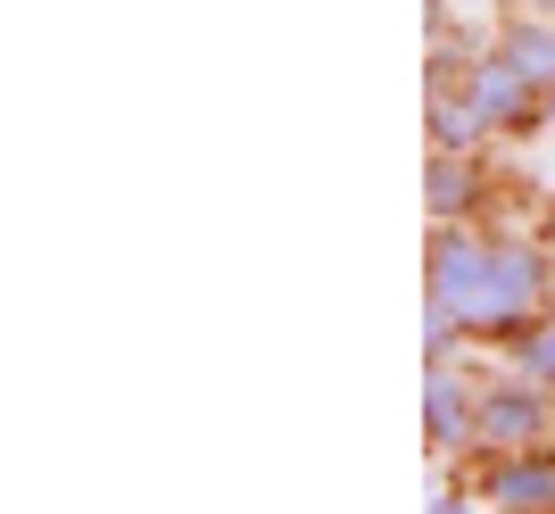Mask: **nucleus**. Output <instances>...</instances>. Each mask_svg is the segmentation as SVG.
<instances>
[{"label":"nucleus","instance_id":"nucleus-2","mask_svg":"<svg viewBox=\"0 0 555 514\" xmlns=\"http://www.w3.org/2000/svg\"><path fill=\"white\" fill-rule=\"evenodd\" d=\"M555 440V390L531 374H514L498 357V374H481V440L473 457H506V448H547Z\"/></svg>","mask_w":555,"mask_h":514},{"label":"nucleus","instance_id":"nucleus-1","mask_svg":"<svg viewBox=\"0 0 555 514\" xmlns=\"http://www.w3.org/2000/svg\"><path fill=\"white\" fill-rule=\"evenodd\" d=\"M423 299L448 307L473 349L506 357L514 340H531L555 316V241L522 233V224H431L423 241Z\"/></svg>","mask_w":555,"mask_h":514},{"label":"nucleus","instance_id":"nucleus-7","mask_svg":"<svg viewBox=\"0 0 555 514\" xmlns=\"http://www.w3.org/2000/svg\"><path fill=\"white\" fill-rule=\"evenodd\" d=\"M489 59H506L514 75H531L539 92H547V83H555V17H539V9H506L498 34H489Z\"/></svg>","mask_w":555,"mask_h":514},{"label":"nucleus","instance_id":"nucleus-8","mask_svg":"<svg viewBox=\"0 0 555 514\" xmlns=\"http://www.w3.org/2000/svg\"><path fill=\"white\" fill-rule=\"evenodd\" d=\"M423 133H431V150H498L489 125L473 117L464 83H423Z\"/></svg>","mask_w":555,"mask_h":514},{"label":"nucleus","instance_id":"nucleus-6","mask_svg":"<svg viewBox=\"0 0 555 514\" xmlns=\"http://www.w3.org/2000/svg\"><path fill=\"white\" fill-rule=\"evenodd\" d=\"M423 208H431V224H489L498 216L489 150H431L423 158Z\"/></svg>","mask_w":555,"mask_h":514},{"label":"nucleus","instance_id":"nucleus-11","mask_svg":"<svg viewBox=\"0 0 555 514\" xmlns=\"http://www.w3.org/2000/svg\"><path fill=\"white\" fill-rule=\"evenodd\" d=\"M448 9H473V17H481V9H506V0H448Z\"/></svg>","mask_w":555,"mask_h":514},{"label":"nucleus","instance_id":"nucleus-3","mask_svg":"<svg viewBox=\"0 0 555 514\" xmlns=\"http://www.w3.org/2000/svg\"><path fill=\"white\" fill-rule=\"evenodd\" d=\"M473 440H481V365H464V357L423 365V448L440 465H464Z\"/></svg>","mask_w":555,"mask_h":514},{"label":"nucleus","instance_id":"nucleus-4","mask_svg":"<svg viewBox=\"0 0 555 514\" xmlns=\"http://www.w3.org/2000/svg\"><path fill=\"white\" fill-rule=\"evenodd\" d=\"M456 83H464V100H473V117L489 125V141H531V133H547V92H539L531 75H514L506 59H473Z\"/></svg>","mask_w":555,"mask_h":514},{"label":"nucleus","instance_id":"nucleus-9","mask_svg":"<svg viewBox=\"0 0 555 514\" xmlns=\"http://www.w3.org/2000/svg\"><path fill=\"white\" fill-rule=\"evenodd\" d=\"M506 365H514V374H531V382H547V390H555V316H547V324L531 332V340H514V349H506Z\"/></svg>","mask_w":555,"mask_h":514},{"label":"nucleus","instance_id":"nucleus-12","mask_svg":"<svg viewBox=\"0 0 555 514\" xmlns=\"http://www.w3.org/2000/svg\"><path fill=\"white\" fill-rule=\"evenodd\" d=\"M547 133H555V83H547Z\"/></svg>","mask_w":555,"mask_h":514},{"label":"nucleus","instance_id":"nucleus-10","mask_svg":"<svg viewBox=\"0 0 555 514\" xmlns=\"http://www.w3.org/2000/svg\"><path fill=\"white\" fill-rule=\"evenodd\" d=\"M423 514H489V498L473 490V481H464V473H448L440 490H431V506H423Z\"/></svg>","mask_w":555,"mask_h":514},{"label":"nucleus","instance_id":"nucleus-5","mask_svg":"<svg viewBox=\"0 0 555 514\" xmlns=\"http://www.w3.org/2000/svg\"><path fill=\"white\" fill-rule=\"evenodd\" d=\"M448 473H464L489 498V514H555V440L547 448H506V457H464Z\"/></svg>","mask_w":555,"mask_h":514}]
</instances>
